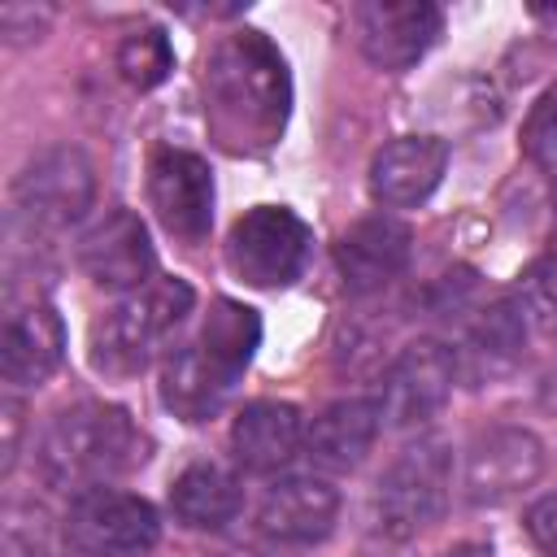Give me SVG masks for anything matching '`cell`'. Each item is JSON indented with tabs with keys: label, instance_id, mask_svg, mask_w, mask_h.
<instances>
[{
	"label": "cell",
	"instance_id": "6da1fadb",
	"mask_svg": "<svg viewBox=\"0 0 557 557\" xmlns=\"http://www.w3.org/2000/svg\"><path fill=\"white\" fill-rule=\"evenodd\" d=\"M292 109L283 52L261 30L226 35L205 61V117L226 152H265Z\"/></svg>",
	"mask_w": 557,
	"mask_h": 557
},
{
	"label": "cell",
	"instance_id": "7a4b0ae2",
	"mask_svg": "<svg viewBox=\"0 0 557 557\" xmlns=\"http://www.w3.org/2000/svg\"><path fill=\"white\" fill-rule=\"evenodd\" d=\"M39 474L48 487L83 496L91 487H109L148 461V435L122 405L78 400L61 409L39 440Z\"/></svg>",
	"mask_w": 557,
	"mask_h": 557
},
{
	"label": "cell",
	"instance_id": "3957f363",
	"mask_svg": "<svg viewBox=\"0 0 557 557\" xmlns=\"http://www.w3.org/2000/svg\"><path fill=\"white\" fill-rule=\"evenodd\" d=\"M191 300L196 296L183 278H148L144 287L126 292L91 326V366L109 379L139 374L161 352V344L183 326Z\"/></svg>",
	"mask_w": 557,
	"mask_h": 557
},
{
	"label": "cell",
	"instance_id": "277c9868",
	"mask_svg": "<svg viewBox=\"0 0 557 557\" xmlns=\"http://www.w3.org/2000/svg\"><path fill=\"white\" fill-rule=\"evenodd\" d=\"M453 487V453L444 440H418L409 444L379 479L370 518L374 531L387 540H413L426 527H435L448 509Z\"/></svg>",
	"mask_w": 557,
	"mask_h": 557
},
{
	"label": "cell",
	"instance_id": "5b68a950",
	"mask_svg": "<svg viewBox=\"0 0 557 557\" xmlns=\"http://www.w3.org/2000/svg\"><path fill=\"white\" fill-rule=\"evenodd\" d=\"M313 231L287 205L248 209L226 235V265L248 287H292L309 265Z\"/></svg>",
	"mask_w": 557,
	"mask_h": 557
},
{
	"label": "cell",
	"instance_id": "8992f818",
	"mask_svg": "<svg viewBox=\"0 0 557 557\" xmlns=\"http://www.w3.org/2000/svg\"><path fill=\"white\" fill-rule=\"evenodd\" d=\"M161 535L157 509L117 487H91L70 500L65 540L83 557H144Z\"/></svg>",
	"mask_w": 557,
	"mask_h": 557
},
{
	"label": "cell",
	"instance_id": "52a82bcc",
	"mask_svg": "<svg viewBox=\"0 0 557 557\" xmlns=\"http://www.w3.org/2000/svg\"><path fill=\"white\" fill-rule=\"evenodd\" d=\"M96 200V170L78 148H48L13 178V209L30 231H61Z\"/></svg>",
	"mask_w": 557,
	"mask_h": 557
},
{
	"label": "cell",
	"instance_id": "ba28073f",
	"mask_svg": "<svg viewBox=\"0 0 557 557\" xmlns=\"http://www.w3.org/2000/svg\"><path fill=\"white\" fill-rule=\"evenodd\" d=\"M544 470V444L527 426H487L466 444L461 496L470 505H505Z\"/></svg>",
	"mask_w": 557,
	"mask_h": 557
},
{
	"label": "cell",
	"instance_id": "9c48e42d",
	"mask_svg": "<svg viewBox=\"0 0 557 557\" xmlns=\"http://www.w3.org/2000/svg\"><path fill=\"white\" fill-rule=\"evenodd\" d=\"M453 379H457V357L448 344L413 339L409 348H400V357L392 361L383 392H379L387 426L409 431V426L431 422L444 409V400L453 396Z\"/></svg>",
	"mask_w": 557,
	"mask_h": 557
},
{
	"label": "cell",
	"instance_id": "30bf717a",
	"mask_svg": "<svg viewBox=\"0 0 557 557\" xmlns=\"http://www.w3.org/2000/svg\"><path fill=\"white\" fill-rule=\"evenodd\" d=\"M357 44L370 65L400 74L426 57V48L440 39L444 13L431 0H366L352 13Z\"/></svg>",
	"mask_w": 557,
	"mask_h": 557
},
{
	"label": "cell",
	"instance_id": "8fae6325",
	"mask_svg": "<svg viewBox=\"0 0 557 557\" xmlns=\"http://www.w3.org/2000/svg\"><path fill=\"white\" fill-rule=\"evenodd\" d=\"M148 200L157 222L183 239L200 244L213 226V174L205 157L183 152V148H161L148 161Z\"/></svg>",
	"mask_w": 557,
	"mask_h": 557
},
{
	"label": "cell",
	"instance_id": "7c38bea8",
	"mask_svg": "<svg viewBox=\"0 0 557 557\" xmlns=\"http://www.w3.org/2000/svg\"><path fill=\"white\" fill-rule=\"evenodd\" d=\"M78 265L96 287L109 292H135L152 274V244L131 209H109L100 222H91L78 239Z\"/></svg>",
	"mask_w": 557,
	"mask_h": 557
},
{
	"label": "cell",
	"instance_id": "4fadbf2b",
	"mask_svg": "<svg viewBox=\"0 0 557 557\" xmlns=\"http://www.w3.org/2000/svg\"><path fill=\"white\" fill-rule=\"evenodd\" d=\"M335 518H339V492L313 474L278 479L257 509V527L274 544H322L335 531Z\"/></svg>",
	"mask_w": 557,
	"mask_h": 557
},
{
	"label": "cell",
	"instance_id": "5bb4252c",
	"mask_svg": "<svg viewBox=\"0 0 557 557\" xmlns=\"http://www.w3.org/2000/svg\"><path fill=\"white\" fill-rule=\"evenodd\" d=\"M448 170V144L440 135H400L370 161V196L387 209L422 205Z\"/></svg>",
	"mask_w": 557,
	"mask_h": 557
},
{
	"label": "cell",
	"instance_id": "9a60e30c",
	"mask_svg": "<svg viewBox=\"0 0 557 557\" xmlns=\"http://www.w3.org/2000/svg\"><path fill=\"white\" fill-rule=\"evenodd\" d=\"M409 244H413L409 226L396 222L392 213H370L352 222L335 244V265L344 274V287L357 296L387 287L409 265Z\"/></svg>",
	"mask_w": 557,
	"mask_h": 557
},
{
	"label": "cell",
	"instance_id": "2e32d148",
	"mask_svg": "<svg viewBox=\"0 0 557 557\" xmlns=\"http://www.w3.org/2000/svg\"><path fill=\"white\" fill-rule=\"evenodd\" d=\"M65 357V322L48 300H30L4 318L0 374L13 387H39Z\"/></svg>",
	"mask_w": 557,
	"mask_h": 557
},
{
	"label": "cell",
	"instance_id": "e0dca14e",
	"mask_svg": "<svg viewBox=\"0 0 557 557\" xmlns=\"http://www.w3.org/2000/svg\"><path fill=\"white\" fill-rule=\"evenodd\" d=\"M379 431H383V405H379V396H348V400L326 405L309 422L305 453L322 470L344 474V470H357L366 461V453L374 448Z\"/></svg>",
	"mask_w": 557,
	"mask_h": 557
},
{
	"label": "cell",
	"instance_id": "ac0fdd59",
	"mask_svg": "<svg viewBox=\"0 0 557 557\" xmlns=\"http://www.w3.org/2000/svg\"><path fill=\"white\" fill-rule=\"evenodd\" d=\"M305 444L300 409L287 400H252L231 422V453L248 474L283 470Z\"/></svg>",
	"mask_w": 557,
	"mask_h": 557
},
{
	"label": "cell",
	"instance_id": "d6986e66",
	"mask_svg": "<svg viewBox=\"0 0 557 557\" xmlns=\"http://www.w3.org/2000/svg\"><path fill=\"white\" fill-rule=\"evenodd\" d=\"M231 392H235V379L222 374V370L200 352L196 339L183 344L178 352H170L165 366H161V405H165L174 418H183V422H205V418H213V413L226 405Z\"/></svg>",
	"mask_w": 557,
	"mask_h": 557
},
{
	"label": "cell",
	"instance_id": "ffe728a7",
	"mask_svg": "<svg viewBox=\"0 0 557 557\" xmlns=\"http://www.w3.org/2000/svg\"><path fill=\"white\" fill-rule=\"evenodd\" d=\"M244 505V487L239 474L218 466V461H196L187 466L174 483H170V509L183 527L196 531H222L226 522H235Z\"/></svg>",
	"mask_w": 557,
	"mask_h": 557
},
{
	"label": "cell",
	"instance_id": "44dd1931",
	"mask_svg": "<svg viewBox=\"0 0 557 557\" xmlns=\"http://www.w3.org/2000/svg\"><path fill=\"white\" fill-rule=\"evenodd\" d=\"M196 344H200V352H205L222 374H231V379L239 383V374L248 370V361H252V352H257V344H261V318H257V309H248L244 300H226V296H222V300H213V309H209V318H205Z\"/></svg>",
	"mask_w": 557,
	"mask_h": 557
},
{
	"label": "cell",
	"instance_id": "7402d4cb",
	"mask_svg": "<svg viewBox=\"0 0 557 557\" xmlns=\"http://www.w3.org/2000/svg\"><path fill=\"white\" fill-rule=\"evenodd\" d=\"M527 326L531 322H527V313H522V305L513 296L487 305L479 313V322L470 326V339H466V357H470L474 379L496 374V370H509L518 361L522 344H527Z\"/></svg>",
	"mask_w": 557,
	"mask_h": 557
},
{
	"label": "cell",
	"instance_id": "603a6c76",
	"mask_svg": "<svg viewBox=\"0 0 557 557\" xmlns=\"http://www.w3.org/2000/svg\"><path fill=\"white\" fill-rule=\"evenodd\" d=\"M117 70L135 91H152L174 70V48L161 26H139L117 44Z\"/></svg>",
	"mask_w": 557,
	"mask_h": 557
},
{
	"label": "cell",
	"instance_id": "cb8c5ba5",
	"mask_svg": "<svg viewBox=\"0 0 557 557\" xmlns=\"http://www.w3.org/2000/svg\"><path fill=\"white\" fill-rule=\"evenodd\" d=\"M513 300L522 305L527 322H535L540 331H557V257L535 261V265L522 274Z\"/></svg>",
	"mask_w": 557,
	"mask_h": 557
},
{
	"label": "cell",
	"instance_id": "d4e9b609",
	"mask_svg": "<svg viewBox=\"0 0 557 557\" xmlns=\"http://www.w3.org/2000/svg\"><path fill=\"white\" fill-rule=\"evenodd\" d=\"M522 148L535 165H544V170L557 165V83L531 104L527 126H522Z\"/></svg>",
	"mask_w": 557,
	"mask_h": 557
},
{
	"label": "cell",
	"instance_id": "484cf974",
	"mask_svg": "<svg viewBox=\"0 0 557 557\" xmlns=\"http://www.w3.org/2000/svg\"><path fill=\"white\" fill-rule=\"evenodd\" d=\"M522 527H527L531 544H535V548H540L544 557H557V492L540 496V500H535V505L527 509Z\"/></svg>",
	"mask_w": 557,
	"mask_h": 557
},
{
	"label": "cell",
	"instance_id": "4316f807",
	"mask_svg": "<svg viewBox=\"0 0 557 557\" xmlns=\"http://www.w3.org/2000/svg\"><path fill=\"white\" fill-rule=\"evenodd\" d=\"M17 431H22V405H17V396H4V457H0L4 474L17 461Z\"/></svg>",
	"mask_w": 557,
	"mask_h": 557
},
{
	"label": "cell",
	"instance_id": "83f0119b",
	"mask_svg": "<svg viewBox=\"0 0 557 557\" xmlns=\"http://www.w3.org/2000/svg\"><path fill=\"white\" fill-rule=\"evenodd\" d=\"M440 557H496L487 544H479V540H466V544H453V548H444Z\"/></svg>",
	"mask_w": 557,
	"mask_h": 557
},
{
	"label": "cell",
	"instance_id": "f1b7e54d",
	"mask_svg": "<svg viewBox=\"0 0 557 557\" xmlns=\"http://www.w3.org/2000/svg\"><path fill=\"white\" fill-rule=\"evenodd\" d=\"M218 557H239V553H218ZM244 557H248V553H244Z\"/></svg>",
	"mask_w": 557,
	"mask_h": 557
}]
</instances>
